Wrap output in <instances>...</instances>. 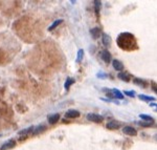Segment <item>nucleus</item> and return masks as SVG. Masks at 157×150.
Listing matches in <instances>:
<instances>
[{
    "label": "nucleus",
    "instance_id": "1",
    "mask_svg": "<svg viewBox=\"0 0 157 150\" xmlns=\"http://www.w3.org/2000/svg\"><path fill=\"white\" fill-rule=\"evenodd\" d=\"M117 45L124 50H134L137 48L136 39L130 33H123L117 38Z\"/></svg>",
    "mask_w": 157,
    "mask_h": 150
},
{
    "label": "nucleus",
    "instance_id": "2",
    "mask_svg": "<svg viewBox=\"0 0 157 150\" xmlns=\"http://www.w3.org/2000/svg\"><path fill=\"white\" fill-rule=\"evenodd\" d=\"M87 120L94 123H102L103 120H104V117H102L101 115H97V113H88Z\"/></svg>",
    "mask_w": 157,
    "mask_h": 150
},
{
    "label": "nucleus",
    "instance_id": "3",
    "mask_svg": "<svg viewBox=\"0 0 157 150\" xmlns=\"http://www.w3.org/2000/svg\"><path fill=\"white\" fill-rule=\"evenodd\" d=\"M78 117H80V111L75 110V109H70L65 113V118H67V119H77Z\"/></svg>",
    "mask_w": 157,
    "mask_h": 150
},
{
    "label": "nucleus",
    "instance_id": "4",
    "mask_svg": "<svg viewBox=\"0 0 157 150\" xmlns=\"http://www.w3.org/2000/svg\"><path fill=\"white\" fill-rule=\"evenodd\" d=\"M123 132L127 136H136L137 131L135 128L131 127V126H125L123 128Z\"/></svg>",
    "mask_w": 157,
    "mask_h": 150
},
{
    "label": "nucleus",
    "instance_id": "5",
    "mask_svg": "<svg viewBox=\"0 0 157 150\" xmlns=\"http://www.w3.org/2000/svg\"><path fill=\"white\" fill-rule=\"evenodd\" d=\"M15 146H16V141L10 140V141H7V142H5V143H4L2 146H1L0 150H9V149L14 148Z\"/></svg>",
    "mask_w": 157,
    "mask_h": 150
},
{
    "label": "nucleus",
    "instance_id": "6",
    "mask_svg": "<svg viewBox=\"0 0 157 150\" xmlns=\"http://www.w3.org/2000/svg\"><path fill=\"white\" fill-rule=\"evenodd\" d=\"M101 58H102V60L104 62L110 63V61H111V54H110L107 49H104V50L101 52Z\"/></svg>",
    "mask_w": 157,
    "mask_h": 150
},
{
    "label": "nucleus",
    "instance_id": "7",
    "mask_svg": "<svg viewBox=\"0 0 157 150\" xmlns=\"http://www.w3.org/2000/svg\"><path fill=\"white\" fill-rule=\"evenodd\" d=\"M106 127L110 130H116L120 127V124L117 121H110V122L107 123Z\"/></svg>",
    "mask_w": 157,
    "mask_h": 150
},
{
    "label": "nucleus",
    "instance_id": "8",
    "mask_svg": "<svg viewBox=\"0 0 157 150\" xmlns=\"http://www.w3.org/2000/svg\"><path fill=\"white\" fill-rule=\"evenodd\" d=\"M33 129H34V126H31V127H27V128H25V129H22V130H20L19 132H18V134L22 138V136H28L29 133H31L33 132Z\"/></svg>",
    "mask_w": 157,
    "mask_h": 150
},
{
    "label": "nucleus",
    "instance_id": "9",
    "mask_svg": "<svg viewBox=\"0 0 157 150\" xmlns=\"http://www.w3.org/2000/svg\"><path fill=\"white\" fill-rule=\"evenodd\" d=\"M48 123L49 124H56V123L58 122L59 120H60V115L59 113H55V115H48Z\"/></svg>",
    "mask_w": 157,
    "mask_h": 150
},
{
    "label": "nucleus",
    "instance_id": "10",
    "mask_svg": "<svg viewBox=\"0 0 157 150\" xmlns=\"http://www.w3.org/2000/svg\"><path fill=\"white\" fill-rule=\"evenodd\" d=\"M102 34V31L99 28H93L92 29H90V35L93 39H97L99 38V36Z\"/></svg>",
    "mask_w": 157,
    "mask_h": 150
},
{
    "label": "nucleus",
    "instance_id": "11",
    "mask_svg": "<svg viewBox=\"0 0 157 150\" xmlns=\"http://www.w3.org/2000/svg\"><path fill=\"white\" fill-rule=\"evenodd\" d=\"M45 130H46V126L45 125H38L37 127H34V129H33V134H39V133H42L44 132Z\"/></svg>",
    "mask_w": 157,
    "mask_h": 150
},
{
    "label": "nucleus",
    "instance_id": "12",
    "mask_svg": "<svg viewBox=\"0 0 157 150\" xmlns=\"http://www.w3.org/2000/svg\"><path fill=\"white\" fill-rule=\"evenodd\" d=\"M112 65H113V68L115 70H118V71H120V70L124 69V64L120 61H118V60H113L112 61Z\"/></svg>",
    "mask_w": 157,
    "mask_h": 150
},
{
    "label": "nucleus",
    "instance_id": "13",
    "mask_svg": "<svg viewBox=\"0 0 157 150\" xmlns=\"http://www.w3.org/2000/svg\"><path fill=\"white\" fill-rule=\"evenodd\" d=\"M112 96L114 97V98H116V99H118V100H123L124 99V94L120 92L118 89H116V88H113L112 90Z\"/></svg>",
    "mask_w": 157,
    "mask_h": 150
},
{
    "label": "nucleus",
    "instance_id": "14",
    "mask_svg": "<svg viewBox=\"0 0 157 150\" xmlns=\"http://www.w3.org/2000/svg\"><path fill=\"white\" fill-rule=\"evenodd\" d=\"M134 83L136 84L137 86H140L141 88L147 87V82L141 80V79H139V78H135V79H134Z\"/></svg>",
    "mask_w": 157,
    "mask_h": 150
},
{
    "label": "nucleus",
    "instance_id": "15",
    "mask_svg": "<svg viewBox=\"0 0 157 150\" xmlns=\"http://www.w3.org/2000/svg\"><path fill=\"white\" fill-rule=\"evenodd\" d=\"M138 98H139V100H141V101H143V102H153V101H155V98L150 97V96H146V94H139V96H138Z\"/></svg>",
    "mask_w": 157,
    "mask_h": 150
},
{
    "label": "nucleus",
    "instance_id": "16",
    "mask_svg": "<svg viewBox=\"0 0 157 150\" xmlns=\"http://www.w3.org/2000/svg\"><path fill=\"white\" fill-rule=\"evenodd\" d=\"M103 44L105 46H110L111 44V38L107 34H103Z\"/></svg>",
    "mask_w": 157,
    "mask_h": 150
},
{
    "label": "nucleus",
    "instance_id": "17",
    "mask_svg": "<svg viewBox=\"0 0 157 150\" xmlns=\"http://www.w3.org/2000/svg\"><path fill=\"white\" fill-rule=\"evenodd\" d=\"M139 118L141 120H143L145 122H149V123H153V118L149 115H145V113H141L139 115Z\"/></svg>",
    "mask_w": 157,
    "mask_h": 150
},
{
    "label": "nucleus",
    "instance_id": "18",
    "mask_svg": "<svg viewBox=\"0 0 157 150\" xmlns=\"http://www.w3.org/2000/svg\"><path fill=\"white\" fill-rule=\"evenodd\" d=\"M117 77H118V79L125 81V82H129V81H130V77H129V75H128V73H120L118 75H117Z\"/></svg>",
    "mask_w": 157,
    "mask_h": 150
},
{
    "label": "nucleus",
    "instance_id": "19",
    "mask_svg": "<svg viewBox=\"0 0 157 150\" xmlns=\"http://www.w3.org/2000/svg\"><path fill=\"white\" fill-rule=\"evenodd\" d=\"M73 83H75V79H72V78H68V79L66 80V82H65V85H64L65 89H66V90H68L69 87H70Z\"/></svg>",
    "mask_w": 157,
    "mask_h": 150
},
{
    "label": "nucleus",
    "instance_id": "20",
    "mask_svg": "<svg viewBox=\"0 0 157 150\" xmlns=\"http://www.w3.org/2000/svg\"><path fill=\"white\" fill-rule=\"evenodd\" d=\"M62 22H63V20H62V19H59V20H56L55 22H54V23H52V24H51L50 26L48 28V31H54V29H55V28H57V26H58L59 24H61Z\"/></svg>",
    "mask_w": 157,
    "mask_h": 150
},
{
    "label": "nucleus",
    "instance_id": "21",
    "mask_svg": "<svg viewBox=\"0 0 157 150\" xmlns=\"http://www.w3.org/2000/svg\"><path fill=\"white\" fill-rule=\"evenodd\" d=\"M101 5H102V2H101V1H94V10H96V15H99V14Z\"/></svg>",
    "mask_w": 157,
    "mask_h": 150
},
{
    "label": "nucleus",
    "instance_id": "22",
    "mask_svg": "<svg viewBox=\"0 0 157 150\" xmlns=\"http://www.w3.org/2000/svg\"><path fill=\"white\" fill-rule=\"evenodd\" d=\"M83 57H84V50L83 49H78V56H77V62H81L83 60Z\"/></svg>",
    "mask_w": 157,
    "mask_h": 150
},
{
    "label": "nucleus",
    "instance_id": "23",
    "mask_svg": "<svg viewBox=\"0 0 157 150\" xmlns=\"http://www.w3.org/2000/svg\"><path fill=\"white\" fill-rule=\"evenodd\" d=\"M124 94H126V96H128V97H130V98H134L135 97V92L133 90H125Z\"/></svg>",
    "mask_w": 157,
    "mask_h": 150
},
{
    "label": "nucleus",
    "instance_id": "24",
    "mask_svg": "<svg viewBox=\"0 0 157 150\" xmlns=\"http://www.w3.org/2000/svg\"><path fill=\"white\" fill-rule=\"evenodd\" d=\"M138 124H139L140 126H143V127H150V126L152 125V123L145 122V121H143V122H139V123H138Z\"/></svg>",
    "mask_w": 157,
    "mask_h": 150
},
{
    "label": "nucleus",
    "instance_id": "25",
    "mask_svg": "<svg viewBox=\"0 0 157 150\" xmlns=\"http://www.w3.org/2000/svg\"><path fill=\"white\" fill-rule=\"evenodd\" d=\"M97 78H99V79H106L107 75L106 73H97Z\"/></svg>",
    "mask_w": 157,
    "mask_h": 150
},
{
    "label": "nucleus",
    "instance_id": "26",
    "mask_svg": "<svg viewBox=\"0 0 157 150\" xmlns=\"http://www.w3.org/2000/svg\"><path fill=\"white\" fill-rule=\"evenodd\" d=\"M152 89H153V91H155V92L157 94V86L156 85H153V86H152Z\"/></svg>",
    "mask_w": 157,
    "mask_h": 150
},
{
    "label": "nucleus",
    "instance_id": "27",
    "mask_svg": "<svg viewBox=\"0 0 157 150\" xmlns=\"http://www.w3.org/2000/svg\"><path fill=\"white\" fill-rule=\"evenodd\" d=\"M151 106H156V107H157V104H154V103H151Z\"/></svg>",
    "mask_w": 157,
    "mask_h": 150
},
{
    "label": "nucleus",
    "instance_id": "28",
    "mask_svg": "<svg viewBox=\"0 0 157 150\" xmlns=\"http://www.w3.org/2000/svg\"><path fill=\"white\" fill-rule=\"evenodd\" d=\"M154 139H155V140L157 141V134H155V136H154Z\"/></svg>",
    "mask_w": 157,
    "mask_h": 150
}]
</instances>
